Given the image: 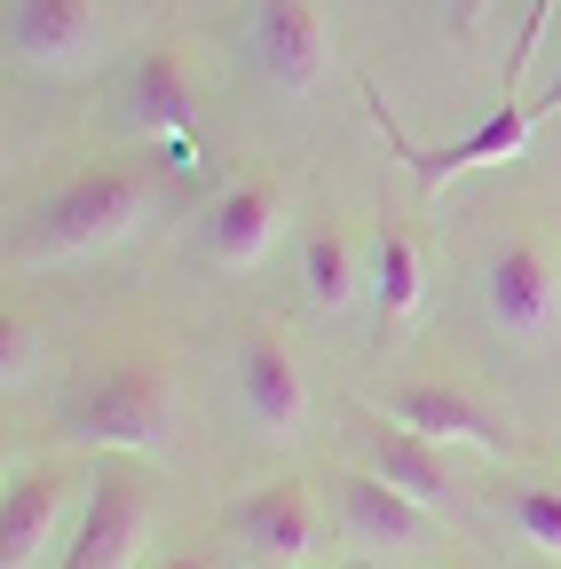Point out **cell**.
<instances>
[{
  "instance_id": "cell-1",
  "label": "cell",
  "mask_w": 561,
  "mask_h": 569,
  "mask_svg": "<svg viewBox=\"0 0 561 569\" xmlns=\"http://www.w3.org/2000/svg\"><path fill=\"white\" fill-rule=\"evenodd\" d=\"M151 213V190L134 174H80L32 206V230H24V261L56 269V261H96L111 246H127Z\"/></svg>"
},
{
  "instance_id": "cell-2",
  "label": "cell",
  "mask_w": 561,
  "mask_h": 569,
  "mask_svg": "<svg viewBox=\"0 0 561 569\" xmlns=\"http://www.w3.org/2000/svg\"><path fill=\"white\" fill-rule=\"evenodd\" d=\"M56 436L88 443V451H119V459H159L174 443V388H167V372H143V365L103 372L63 403Z\"/></svg>"
},
{
  "instance_id": "cell-3",
  "label": "cell",
  "mask_w": 561,
  "mask_h": 569,
  "mask_svg": "<svg viewBox=\"0 0 561 569\" xmlns=\"http://www.w3.org/2000/svg\"><path fill=\"white\" fill-rule=\"evenodd\" d=\"M482 317L499 340H522V348L561 332V246L545 230H522L482 261Z\"/></svg>"
},
{
  "instance_id": "cell-4",
  "label": "cell",
  "mask_w": 561,
  "mask_h": 569,
  "mask_svg": "<svg viewBox=\"0 0 561 569\" xmlns=\"http://www.w3.org/2000/svg\"><path fill=\"white\" fill-rule=\"evenodd\" d=\"M372 96V88H364ZM372 119H380V134H388V151L411 167V182H419V198H435L443 182H459V174H474V167H507V159H522L530 151V134H538V103H499L474 134H459V142H411L395 119H388V103L372 96Z\"/></svg>"
},
{
  "instance_id": "cell-5",
  "label": "cell",
  "mask_w": 561,
  "mask_h": 569,
  "mask_svg": "<svg viewBox=\"0 0 561 569\" xmlns=\"http://www.w3.org/2000/svg\"><path fill=\"white\" fill-rule=\"evenodd\" d=\"M151 530H159V507H151L143 475L103 467V475H88L80 530H72V546H63L56 569H134L143 546H151Z\"/></svg>"
},
{
  "instance_id": "cell-6",
  "label": "cell",
  "mask_w": 561,
  "mask_h": 569,
  "mask_svg": "<svg viewBox=\"0 0 561 569\" xmlns=\"http://www.w3.org/2000/svg\"><path fill=\"white\" fill-rule=\"evenodd\" d=\"M80 475L72 467H24V475H9V490H0V569H48L56 546H72V538H63V530H72V507H88Z\"/></svg>"
},
{
  "instance_id": "cell-7",
  "label": "cell",
  "mask_w": 561,
  "mask_h": 569,
  "mask_svg": "<svg viewBox=\"0 0 561 569\" xmlns=\"http://www.w3.org/2000/svg\"><path fill=\"white\" fill-rule=\"evenodd\" d=\"M253 63H261V80L277 96L309 103L332 80V63H340L332 24H324L317 0H261V9H253Z\"/></svg>"
},
{
  "instance_id": "cell-8",
  "label": "cell",
  "mask_w": 561,
  "mask_h": 569,
  "mask_svg": "<svg viewBox=\"0 0 561 569\" xmlns=\"http://www.w3.org/2000/svg\"><path fill=\"white\" fill-rule=\"evenodd\" d=\"M238 411L269 443H293L309 427V372H301V356L285 348V332H253L238 348Z\"/></svg>"
},
{
  "instance_id": "cell-9",
  "label": "cell",
  "mask_w": 561,
  "mask_h": 569,
  "mask_svg": "<svg viewBox=\"0 0 561 569\" xmlns=\"http://www.w3.org/2000/svg\"><path fill=\"white\" fill-rule=\"evenodd\" d=\"M340 522H348V538H357L364 553H428L435 546V507L403 498L380 467L340 482Z\"/></svg>"
},
{
  "instance_id": "cell-10",
  "label": "cell",
  "mask_w": 561,
  "mask_h": 569,
  "mask_svg": "<svg viewBox=\"0 0 561 569\" xmlns=\"http://www.w3.org/2000/svg\"><path fill=\"white\" fill-rule=\"evenodd\" d=\"M230 538H238L261 569H301V561L317 553V498H309L301 482H269V490L238 498Z\"/></svg>"
},
{
  "instance_id": "cell-11",
  "label": "cell",
  "mask_w": 561,
  "mask_h": 569,
  "mask_svg": "<svg viewBox=\"0 0 561 569\" xmlns=\"http://www.w3.org/2000/svg\"><path fill=\"white\" fill-rule=\"evenodd\" d=\"M103 40V0H9V48L32 71H80Z\"/></svg>"
},
{
  "instance_id": "cell-12",
  "label": "cell",
  "mask_w": 561,
  "mask_h": 569,
  "mask_svg": "<svg viewBox=\"0 0 561 569\" xmlns=\"http://www.w3.org/2000/svg\"><path fill=\"white\" fill-rule=\"evenodd\" d=\"M395 427H411V436H428L443 451H474V459H507V436H499V419H490L474 396L459 388H435V380H419V388H395L380 403Z\"/></svg>"
},
{
  "instance_id": "cell-13",
  "label": "cell",
  "mask_w": 561,
  "mask_h": 569,
  "mask_svg": "<svg viewBox=\"0 0 561 569\" xmlns=\"http://www.w3.org/2000/svg\"><path fill=\"white\" fill-rule=\"evenodd\" d=\"M277 238H285V190L277 182H238L214 198V213H206V246H214L222 269H261L277 253Z\"/></svg>"
},
{
  "instance_id": "cell-14",
  "label": "cell",
  "mask_w": 561,
  "mask_h": 569,
  "mask_svg": "<svg viewBox=\"0 0 561 569\" xmlns=\"http://www.w3.org/2000/svg\"><path fill=\"white\" fill-rule=\"evenodd\" d=\"M127 127L143 142H182L198 127V96H190V63L174 48H151L127 80Z\"/></svg>"
},
{
  "instance_id": "cell-15",
  "label": "cell",
  "mask_w": 561,
  "mask_h": 569,
  "mask_svg": "<svg viewBox=\"0 0 561 569\" xmlns=\"http://www.w3.org/2000/svg\"><path fill=\"white\" fill-rule=\"evenodd\" d=\"M419 309H428V261H419V238L403 222H388L380 246H372V317H380V340L411 332Z\"/></svg>"
},
{
  "instance_id": "cell-16",
  "label": "cell",
  "mask_w": 561,
  "mask_h": 569,
  "mask_svg": "<svg viewBox=\"0 0 561 569\" xmlns=\"http://www.w3.org/2000/svg\"><path fill=\"white\" fill-rule=\"evenodd\" d=\"M301 293L317 317H348L357 301H372V261L348 230H317L301 246Z\"/></svg>"
},
{
  "instance_id": "cell-17",
  "label": "cell",
  "mask_w": 561,
  "mask_h": 569,
  "mask_svg": "<svg viewBox=\"0 0 561 569\" xmlns=\"http://www.w3.org/2000/svg\"><path fill=\"white\" fill-rule=\"evenodd\" d=\"M372 459H380V475H388L403 498H419V507H443V498L459 490L451 451L428 443V436H411V427H395V419H372Z\"/></svg>"
},
{
  "instance_id": "cell-18",
  "label": "cell",
  "mask_w": 561,
  "mask_h": 569,
  "mask_svg": "<svg viewBox=\"0 0 561 569\" xmlns=\"http://www.w3.org/2000/svg\"><path fill=\"white\" fill-rule=\"evenodd\" d=\"M507 522H514V538H522L530 553L561 561V490H553V482H530V490H514Z\"/></svg>"
},
{
  "instance_id": "cell-19",
  "label": "cell",
  "mask_w": 561,
  "mask_h": 569,
  "mask_svg": "<svg viewBox=\"0 0 561 569\" xmlns=\"http://www.w3.org/2000/svg\"><path fill=\"white\" fill-rule=\"evenodd\" d=\"M32 372H40V332L9 317V325H0V388L17 396V388H32Z\"/></svg>"
},
{
  "instance_id": "cell-20",
  "label": "cell",
  "mask_w": 561,
  "mask_h": 569,
  "mask_svg": "<svg viewBox=\"0 0 561 569\" xmlns=\"http://www.w3.org/2000/svg\"><path fill=\"white\" fill-rule=\"evenodd\" d=\"M553 9H561V0H530V24H522V40H514V56H507V96H522V71H530V56H538V40H545Z\"/></svg>"
},
{
  "instance_id": "cell-21",
  "label": "cell",
  "mask_w": 561,
  "mask_h": 569,
  "mask_svg": "<svg viewBox=\"0 0 561 569\" xmlns=\"http://www.w3.org/2000/svg\"><path fill=\"white\" fill-rule=\"evenodd\" d=\"M482 17H490V0H451V24H459V32L482 24Z\"/></svg>"
},
{
  "instance_id": "cell-22",
  "label": "cell",
  "mask_w": 561,
  "mask_h": 569,
  "mask_svg": "<svg viewBox=\"0 0 561 569\" xmlns=\"http://www.w3.org/2000/svg\"><path fill=\"white\" fill-rule=\"evenodd\" d=\"M545 111H561V71H553V88L538 96V119H545Z\"/></svg>"
},
{
  "instance_id": "cell-23",
  "label": "cell",
  "mask_w": 561,
  "mask_h": 569,
  "mask_svg": "<svg viewBox=\"0 0 561 569\" xmlns=\"http://www.w3.org/2000/svg\"><path fill=\"white\" fill-rule=\"evenodd\" d=\"M159 569H214V561H198V553H190V561H159Z\"/></svg>"
}]
</instances>
